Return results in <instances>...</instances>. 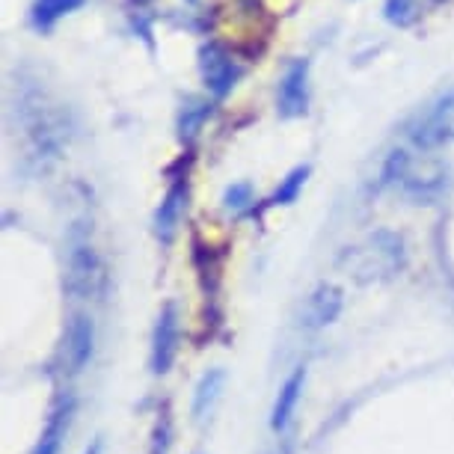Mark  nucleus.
Returning a JSON list of instances; mask_svg holds the SVG:
<instances>
[{"label":"nucleus","instance_id":"nucleus-1","mask_svg":"<svg viewBox=\"0 0 454 454\" xmlns=\"http://www.w3.org/2000/svg\"><path fill=\"white\" fill-rule=\"evenodd\" d=\"M15 116H19V131L24 134V145L33 160L42 164L59 155V149L66 145V122L45 90L24 87L15 105Z\"/></svg>","mask_w":454,"mask_h":454},{"label":"nucleus","instance_id":"nucleus-2","mask_svg":"<svg viewBox=\"0 0 454 454\" xmlns=\"http://www.w3.org/2000/svg\"><path fill=\"white\" fill-rule=\"evenodd\" d=\"M339 268L354 282H359V286L387 282L407 268V244L398 232L377 229V232L368 235L363 244H356L341 253Z\"/></svg>","mask_w":454,"mask_h":454},{"label":"nucleus","instance_id":"nucleus-3","mask_svg":"<svg viewBox=\"0 0 454 454\" xmlns=\"http://www.w3.org/2000/svg\"><path fill=\"white\" fill-rule=\"evenodd\" d=\"M105 282V268H101L98 253L90 244H78L68 253V268H66V288L72 297L90 300L101 291Z\"/></svg>","mask_w":454,"mask_h":454},{"label":"nucleus","instance_id":"nucleus-4","mask_svg":"<svg viewBox=\"0 0 454 454\" xmlns=\"http://www.w3.org/2000/svg\"><path fill=\"white\" fill-rule=\"evenodd\" d=\"M200 74L205 90L211 92L214 98H226L229 92L235 90L238 78H241V68L232 57L226 54L220 45H202L200 51Z\"/></svg>","mask_w":454,"mask_h":454},{"label":"nucleus","instance_id":"nucleus-5","mask_svg":"<svg viewBox=\"0 0 454 454\" xmlns=\"http://www.w3.org/2000/svg\"><path fill=\"white\" fill-rule=\"evenodd\" d=\"M92 350H96V324L90 315H72L63 336V368L68 374H81L90 365Z\"/></svg>","mask_w":454,"mask_h":454},{"label":"nucleus","instance_id":"nucleus-6","mask_svg":"<svg viewBox=\"0 0 454 454\" xmlns=\"http://www.w3.org/2000/svg\"><path fill=\"white\" fill-rule=\"evenodd\" d=\"M306 107H309V63H306V59H294L279 81L277 110H279V116L294 119V116H303Z\"/></svg>","mask_w":454,"mask_h":454},{"label":"nucleus","instance_id":"nucleus-7","mask_svg":"<svg viewBox=\"0 0 454 454\" xmlns=\"http://www.w3.org/2000/svg\"><path fill=\"white\" fill-rule=\"evenodd\" d=\"M178 354V309L167 303L158 315L155 333H152V374H167Z\"/></svg>","mask_w":454,"mask_h":454},{"label":"nucleus","instance_id":"nucleus-8","mask_svg":"<svg viewBox=\"0 0 454 454\" xmlns=\"http://www.w3.org/2000/svg\"><path fill=\"white\" fill-rule=\"evenodd\" d=\"M413 143L419 149H436V145L454 143V96L442 98L440 105L416 125Z\"/></svg>","mask_w":454,"mask_h":454},{"label":"nucleus","instance_id":"nucleus-9","mask_svg":"<svg viewBox=\"0 0 454 454\" xmlns=\"http://www.w3.org/2000/svg\"><path fill=\"white\" fill-rule=\"evenodd\" d=\"M341 306H345V294H341V288L333 286V282H324V286H318L309 297H306L303 327L306 330L330 327V324L341 315Z\"/></svg>","mask_w":454,"mask_h":454},{"label":"nucleus","instance_id":"nucleus-10","mask_svg":"<svg viewBox=\"0 0 454 454\" xmlns=\"http://www.w3.org/2000/svg\"><path fill=\"white\" fill-rule=\"evenodd\" d=\"M184 205H187V182L184 178H178V182L167 191L164 200H160V208L155 214V232H158V241L164 247L173 244Z\"/></svg>","mask_w":454,"mask_h":454},{"label":"nucleus","instance_id":"nucleus-11","mask_svg":"<svg viewBox=\"0 0 454 454\" xmlns=\"http://www.w3.org/2000/svg\"><path fill=\"white\" fill-rule=\"evenodd\" d=\"M303 387H306V368H297L291 372V377L282 383L277 401H273V413H270V427L277 434H282L286 427L291 425V416L300 404V395H303Z\"/></svg>","mask_w":454,"mask_h":454},{"label":"nucleus","instance_id":"nucleus-12","mask_svg":"<svg viewBox=\"0 0 454 454\" xmlns=\"http://www.w3.org/2000/svg\"><path fill=\"white\" fill-rule=\"evenodd\" d=\"M223 387H226V372L223 368H211L200 377L193 389V419L196 422H205L211 416V410L217 407V401L223 395Z\"/></svg>","mask_w":454,"mask_h":454},{"label":"nucleus","instance_id":"nucleus-13","mask_svg":"<svg viewBox=\"0 0 454 454\" xmlns=\"http://www.w3.org/2000/svg\"><path fill=\"white\" fill-rule=\"evenodd\" d=\"M72 410H74L72 398L59 401L57 410L48 419V427L42 431V440L36 442V449L30 454H59V445H63L66 434H68V422H72Z\"/></svg>","mask_w":454,"mask_h":454},{"label":"nucleus","instance_id":"nucleus-14","mask_svg":"<svg viewBox=\"0 0 454 454\" xmlns=\"http://www.w3.org/2000/svg\"><path fill=\"white\" fill-rule=\"evenodd\" d=\"M87 0H36L30 10V21L36 30H51L59 19L78 12Z\"/></svg>","mask_w":454,"mask_h":454},{"label":"nucleus","instance_id":"nucleus-15","mask_svg":"<svg viewBox=\"0 0 454 454\" xmlns=\"http://www.w3.org/2000/svg\"><path fill=\"white\" fill-rule=\"evenodd\" d=\"M208 116H211L208 101L191 98L182 107V116H178V137H182V140H193V137L202 131V125H205V119H208Z\"/></svg>","mask_w":454,"mask_h":454},{"label":"nucleus","instance_id":"nucleus-16","mask_svg":"<svg viewBox=\"0 0 454 454\" xmlns=\"http://www.w3.org/2000/svg\"><path fill=\"white\" fill-rule=\"evenodd\" d=\"M306 178H309V167L291 169V173L282 178V184L277 187V193H273V205H291V202H297V196H300V191H303Z\"/></svg>","mask_w":454,"mask_h":454},{"label":"nucleus","instance_id":"nucleus-17","mask_svg":"<svg viewBox=\"0 0 454 454\" xmlns=\"http://www.w3.org/2000/svg\"><path fill=\"white\" fill-rule=\"evenodd\" d=\"M387 21L395 27H410L419 15H422V4L419 0H387Z\"/></svg>","mask_w":454,"mask_h":454},{"label":"nucleus","instance_id":"nucleus-18","mask_svg":"<svg viewBox=\"0 0 454 454\" xmlns=\"http://www.w3.org/2000/svg\"><path fill=\"white\" fill-rule=\"evenodd\" d=\"M169 442H173V419L164 413L158 419L155 434H152V451L149 454H169Z\"/></svg>","mask_w":454,"mask_h":454},{"label":"nucleus","instance_id":"nucleus-19","mask_svg":"<svg viewBox=\"0 0 454 454\" xmlns=\"http://www.w3.org/2000/svg\"><path fill=\"white\" fill-rule=\"evenodd\" d=\"M253 202V193H250V184H232L226 191V196H223V205H226L229 211H247Z\"/></svg>","mask_w":454,"mask_h":454},{"label":"nucleus","instance_id":"nucleus-20","mask_svg":"<svg viewBox=\"0 0 454 454\" xmlns=\"http://www.w3.org/2000/svg\"><path fill=\"white\" fill-rule=\"evenodd\" d=\"M83 454H105V440H101V436L98 440H92L87 449H83Z\"/></svg>","mask_w":454,"mask_h":454},{"label":"nucleus","instance_id":"nucleus-21","mask_svg":"<svg viewBox=\"0 0 454 454\" xmlns=\"http://www.w3.org/2000/svg\"><path fill=\"white\" fill-rule=\"evenodd\" d=\"M137 4H143V0H137Z\"/></svg>","mask_w":454,"mask_h":454}]
</instances>
